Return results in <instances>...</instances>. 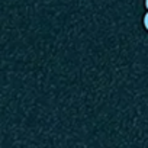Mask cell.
<instances>
[{"label":"cell","mask_w":148,"mask_h":148,"mask_svg":"<svg viewBox=\"0 0 148 148\" xmlns=\"http://www.w3.org/2000/svg\"><path fill=\"white\" fill-rule=\"evenodd\" d=\"M144 26H145V29L148 31V12H147L145 16H144Z\"/></svg>","instance_id":"6da1fadb"},{"label":"cell","mask_w":148,"mask_h":148,"mask_svg":"<svg viewBox=\"0 0 148 148\" xmlns=\"http://www.w3.org/2000/svg\"><path fill=\"white\" fill-rule=\"evenodd\" d=\"M145 8L148 9V0H145Z\"/></svg>","instance_id":"7a4b0ae2"}]
</instances>
